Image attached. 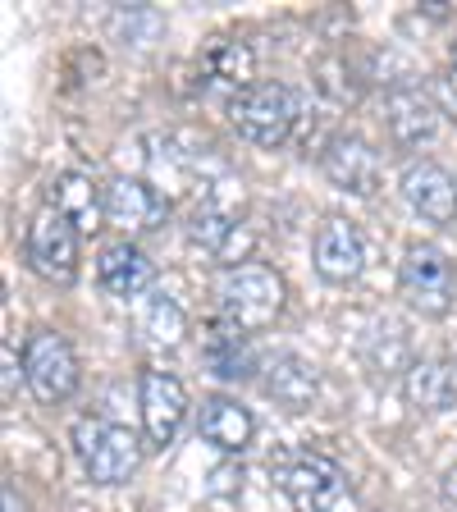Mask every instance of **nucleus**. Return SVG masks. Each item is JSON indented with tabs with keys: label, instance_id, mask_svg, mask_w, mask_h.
<instances>
[{
	"label": "nucleus",
	"instance_id": "obj_21",
	"mask_svg": "<svg viewBox=\"0 0 457 512\" xmlns=\"http://www.w3.org/2000/svg\"><path fill=\"white\" fill-rule=\"evenodd\" d=\"M188 238L197 247H206L211 256H220V261H234V252H243L247 247V238L238 234L234 215H224L220 206H202V211H192Z\"/></svg>",
	"mask_w": 457,
	"mask_h": 512
},
{
	"label": "nucleus",
	"instance_id": "obj_18",
	"mask_svg": "<svg viewBox=\"0 0 457 512\" xmlns=\"http://www.w3.org/2000/svg\"><path fill=\"white\" fill-rule=\"evenodd\" d=\"M202 357H206L215 380H247V375L256 371L252 343H247V334L234 330V325H215L202 343Z\"/></svg>",
	"mask_w": 457,
	"mask_h": 512
},
{
	"label": "nucleus",
	"instance_id": "obj_22",
	"mask_svg": "<svg viewBox=\"0 0 457 512\" xmlns=\"http://www.w3.org/2000/svg\"><path fill=\"white\" fill-rule=\"evenodd\" d=\"M138 334L147 348H179L188 334V320L170 298H147L138 311Z\"/></svg>",
	"mask_w": 457,
	"mask_h": 512
},
{
	"label": "nucleus",
	"instance_id": "obj_9",
	"mask_svg": "<svg viewBox=\"0 0 457 512\" xmlns=\"http://www.w3.org/2000/svg\"><path fill=\"white\" fill-rule=\"evenodd\" d=\"M311 256H316V270L330 279V284H348V279H357L366 266V243H362V234H357L352 220L330 215V220L316 229Z\"/></svg>",
	"mask_w": 457,
	"mask_h": 512
},
{
	"label": "nucleus",
	"instance_id": "obj_11",
	"mask_svg": "<svg viewBox=\"0 0 457 512\" xmlns=\"http://www.w3.org/2000/svg\"><path fill=\"white\" fill-rule=\"evenodd\" d=\"M384 124H389V138H394L398 147L416 151L439 133V110L421 87H398V92H389V101H384Z\"/></svg>",
	"mask_w": 457,
	"mask_h": 512
},
{
	"label": "nucleus",
	"instance_id": "obj_2",
	"mask_svg": "<svg viewBox=\"0 0 457 512\" xmlns=\"http://www.w3.org/2000/svg\"><path fill=\"white\" fill-rule=\"evenodd\" d=\"M74 448L96 485H124L142 462L138 435L124 426H110V421H96V416H83L74 426Z\"/></svg>",
	"mask_w": 457,
	"mask_h": 512
},
{
	"label": "nucleus",
	"instance_id": "obj_6",
	"mask_svg": "<svg viewBox=\"0 0 457 512\" xmlns=\"http://www.w3.org/2000/svg\"><path fill=\"white\" fill-rule=\"evenodd\" d=\"M28 266L51 284H74L78 275V224L46 206L28 229Z\"/></svg>",
	"mask_w": 457,
	"mask_h": 512
},
{
	"label": "nucleus",
	"instance_id": "obj_16",
	"mask_svg": "<svg viewBox=\"0 0 457 512\" xmlns=\"http://www.w3.org/2000/svg\"><path fill=\"white\" fill-rule=\"evenodd\" d=\"M403 394L416 412H448L457 403V371L448 362H412L403 375Z\"/></svg>",
	"mask_w": 457,
	"mask_h": 512
},
{
	"label": "nucleus",
	"instance_id": "obj_4",
	"mask_svg": "<svg viewBox=\"0 0 457 512\" xmlns=\"http://www.w3.org/2000/svg\"><path fill=\"white\" fill-rule=\"evenodd\" d=\"M23 380H28L32 398L46 407L64 403L78 389V357L74 348L51 330H37L23 348Z\"/></svg>",
	"mask_w": 457,
	"mask_h": 512
},
{
	"label": "nucleus",
	"instance_id": "obj_25",
	"mask_svg": "<svg viewBox=\"0 0 457 512\" xmlns=\"http://www.w3.org/2000/svg\"><path fill=\"white\" fill-rule=\"evenodd\" d=\"M0 503H5V512H23V503H19V494H14V485H5V490H0Z\"/></svg>",
	"mask_w": 457,
	"mask_h": 512
},
{
	"label": "nucleus",
	"instance_id": "obj_1",
	"mask_svg": "<svg viewBox=\"0 0 457 512\" xmlns=\"http://www.w3.org/2000/svg\"><path fill=\"white\" fill-rule=\"evenodd\" d=\"M215 298H220L224 325L252 334V330H266L270 320L279 316V307H284V284H279V275L266 266H229L220 288H215Z\"/></svg>",
	"mask_w": 457,
	"mask_h": 512
},
{
	"label": "nucleus",
	"instance_id": "obj_23",
	"mask_svg": "<svg viewBox=\"0 0 457 512\" xmlns=\"http://www.w3.org/2000/svg\"><path fill=\"white\" fill-rule=\"evenodd\" d=\"M0 366H5V371H0V389H5V398H14V389H19V357H14V343L5 339L0 343Z\"/></svg>",
	"mask_w": 457,
	"mask_h": 512
},
{
	"label": "nucleus",
	"instance_id": "obj_20",
	"mask_svg": "<svg viewBox=\"0 0 457 512\" xmlns=\"http://www.w3.org/2000/svg\"><path fill=\"white\" fill-rule=\"evenodd\" d=\"M51 211H60L64 220H74L78 229H96V220L106 215V202L96 197L87 174H60L51 183Z\"/></svg>",
	"mask_w": 457,
	"mask_h": 512
},
{
	"label": "nucleus",
	"instance_id": "obj_8",
	"mask_svg": "<svg viewBox=\"0 0 457 512\" xmlns=\"http://www.w3.org/2000/svg\"><path fill=\"white\" fill-rule=\"evenodd\" d=\"M183 416H188V389L174 380L170 371H147L142 375V426L156 448L174 444Z\"/></svg>",
	"mask_w": 457,
	"mask_h": 512
},
{
	"label": "nucleus",
	"instance_id": "obj_7",
	"mask_svg": "<svg viewBox=\"0 0 457 512\" xmlns=\"http://www.w3.org/2000/svg\"><path fill=\"white\" fill-rule=\"evenodd\" d=\"M279 480H284V490L298 512H334L343 499V471L330 458H320V453L293 458V467Z\"/></svg>",
	"mask_w": 457,
	"mask_h": 512
},
{
	"label": "nucleus",
	"instance_id": "obj_5",
	"mask_svg": "<svg viewBox=\"0 0 457 512\" xmlns=\"http://www.w3.org/2000/svg\"><path fill=\"white\" fill-rule=\"evenodd\" d=\"M398 284H403V298L412 302L421 316H444V311L453 307V293H457L453 261H448L435 243L407 247L403 270H398Z\"/></svg>",
	"mask_w": 457,
	"mask_h": 512
},
{
	"label": "nucleus",
	"instance_id": "obj_14",
	"mask_svg": "<svg viewBox=\"0 0 457 512\" xmlns=\"http://www.w3.org/2000/svg\"><path fill=\"white\" fill-rule=\"evenodd\" d=\"M266 394L275 398L284 412H307L320 394V380H316V366L298 352H284L275 362L266 366Z\"/></svg>",
	"mask_w": 457,
	"mask_h": 512
},
{
	"label": "nucleus",
	"instance_id": "obj_12",
	"mask_svg": "<svg viewBox=\"0 0 457 512\" xmlns=\"http://www.w3.org/2000/svg\"><path fill=\"white\" fill-rule=\"evenodd\" d=\"M320 165H325V179L334 188L352 192V197H371L380 188V156L362 138H334L320 156Z\"/></svg>",
	"mask_w": 457,
	"mask_h": 512
},
{
	"label": "nucleus",
	"instance_id": "obj_19",
	"mask_svg": "<svg viewBox=\"0 0 457 512\" xmlns=\"http://www.w3.org/2000/svg\"><path fill=\"white\" fill-rule=\"evenodd\" d=\"M252 69H256L252 51H247L243 42H229V37L211 42V46H206V55H202L206 83H211V87H229L234 96L252 87Z\"/></svg>",
	"mask_w": 457,
	"mask_h": 512
},
{
	"label": "nucleus",
	"instance_id": "obj_3",
	"mask_svg": "<svg viewBox=\"0 0 457 512\" xmlns=\"http://www.w3.org/2000/svg\"><path fill=\"white\" fill-rule=\"evenodd\" d=\"M293 119H298V96L284 83H252L229 101V124L256 147H279L293 133Z\"/></svg>",
	"mask_w": 457,
	"mask_h": 512
},
{
	"label": "nucleus",
	"instance_id": "obj_24",
	"mask_svg": "<svg viewBox=\"0 0 457 512\" xmlns=\"http://www.w3.org/2000/svg\"><path fill=\"white\" fill-rule=\"evenodd\" d=\"M439 490H444V499H448V503H457V467H448V471H444V485H439Z\"/></svg>",
	"mask_w": 457,
	"mask_h": 512
},
{
	"label": "nucleus",
	"instance_id": "obj_10",
	"mask_svg": "<svg viewBox=\"0 0 457 512\" xmlns=\"http://www.w3.org/2000/svg\"><path fill=\"white\" fill-rule=\"evenodd\" d=\"M403 202L430 224L457 220V183H453V174H448L444 165H435V160H416V165H407L403 170Z\"/></svg>",
	"mask_w": 457,
	"mask_h": 512
},
{
	"label": "nucleus",
	"instance_id": "obj_15",
	"mask_svg": "<svg viewBox=\"0 0 457 512\" xmlns=\"http://www.w3.org/2000/svg\"><path fill=\"white\" fill-rule=\"evenodd\" d=\"M101 202H106V220L115 224V229H124V234L151 229L160 215L156 192H151L142 179H115L106 192H101Z\"/></svg>",
	"mask_w": 457,
	"mask_h": 512
},
{
	"label": "nucleus",
	"instance_id": "obj_13",
	"mask_svg": "<svg viewBox=\"0 0 457 512\" xmlns=\"http://www.w3.org/2000/svg\"><path fill=\"white\" fill-rule=\"evenodd\" d=\"M96 279H101L106 293H115V298L128 302V298H142V293L156 284V270H151V261L133 243H110V247H101Z\"/></svg>",
	"mask_w": 457,
	"mask_h": 512
},
{
	"label": "nucleus",
	"instance_id": "obj_17",
	"mask_svg": "<svg viewBox=\"0 0 457 512\" xmlns=\"http://www.w3.org/2000/svg\"><path fill=\"white\" fill-rule=\"evenodd\" d=\"M252 412L234 398H206L202 403V439L224 453H243L252 444Z\"/></svg>",
	"mask_w": 457,
	"mask_h": 512
}]
</instances>
